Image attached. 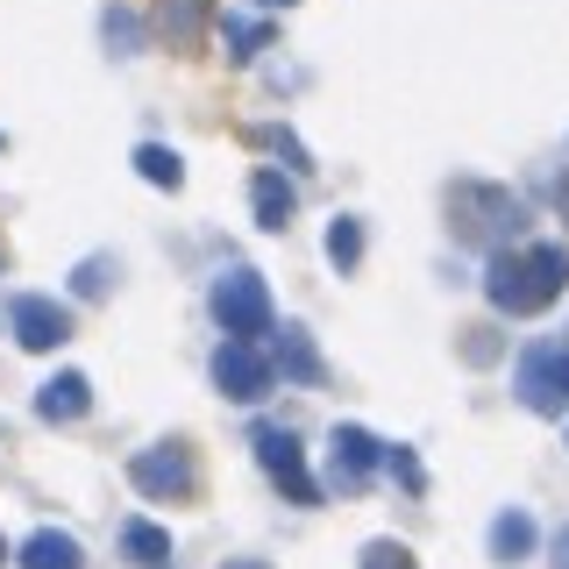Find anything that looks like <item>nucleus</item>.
Segmentation results:
<instances>
[{
    "label": "nucleus",
    "mask_w": 569,
    "mask_h": 569,
    "mask_svg": "<svg viewBox=\"0 0 569 569\" xmlns=\"http://www.w3.org/2000/svg\"><path fill=\"white\" fill-rule=\"evenodd\" d=\"M562 284H569V249L562 242H527V249H512V257H491L485 292H491L498 313H541Z\"/></svg>",
    "instance_id": "1"
},
{
    "label": "nucleus",
    "mask_w": 569,
    "mask_h": 569,
    "mask_svg": "<svg viewBox=\"0 0 569 569\" xmlns=\"http://www.w3.org/2000/svg\"><path fill=\"white\" fill-rule=\"evenodd\" d=\"M449 213H456V236L477 242V249L520 242V228H527V207L512 200L506 186H456L449 192Z\"/></svg>",
    "instance_id": "2"
},
{
    "label": "nucleus",
    "mask_w": 569,
    "mask_h": 569,
    "mask_svg": "<svg viewBox=\"0 0 569 569\" xmlns=\"http://www.w3.org/2000/svg\"><path fill=\"white\" fill-rule=\"evenodd\" d=\"M213 313H221L228 342H257V335H278L271 328V292H263L257 271H228L213 284Z\"/></svg>",
    "instance_id": "3"
},
{
    "label": "nucleus",
    "mask_w": 569,
    "mask_h": 569,
    "mask_svg": "<svg viewBox=\"0 0 569 569\" xmlns=\"http://www.w3.org/2000/svg\"><path fill=\"white\" fill-rule=\"evenodd\" d=\"M129 477H136V491H150V498H192V491H200V462H192L186 441L142 449V456L129 462Z\"/></svg>",
    "instance_id": "4"
},
{
    "label": "nucleus",
    "mask_w": 569,
    "mask_h": 569,
    "mask_svg": "<svg viewBox=\"0 0 569 569\" xmlns=\"http://www.w3.org/2000/svg\"><path fill=\"white\" fill-rule=\"evenodd\" d=\"M520 399L533 406V413H562L569 406V349L541 342L520 356Z\"/></svg>",
    "instance_id": "5"
},
{
    "label": "nucleus",
    "mask_w": 569,
    "mask_h": 569,
    "mask_svg": "<svg viewBox=\"0 0 569 569\" xmlns=\"http://www.w3.org/2000/svg\"><path fill=\"white\" fill-rule=\"evenodd\" d=\"M271 378H278V363L257 342H228L221 356H213V385H221L228 399H242V406H257L263 391H271Z\"/></svg>",
    "instance_id": "6"
},
{
    "label": "nucleus",
    "mask_w": 569,
    "mask_h": 569,
    "mask_svg": "<svg viewBox=\"0 0 569 569\" xmlns=\"http://www.w3.org/2000/svg\"><path fill=\"white\" fill-rule=\"evenodd\" d=\"M257 456H263V470H271V485L292 491V506H320V485L307 477V449H299L284 427H257Z\"/></svg>",
    "instance_id": "7"
},
{
    "label": "nucleus",
    "mask_w": 569,
    "mask_h": 569,
    "mask_svg": "<svg viewBox=\"0 0 569 569\" xmlns=\"http://www.w3.org/2000/svg\"><path fill=\"white\" fill-rule=\"evenodd\" d=\"M8 320H14V342H22V349H58L64 335H71V313L58 307V299H36V292L14 299Z\"/></svg>",
    "instance_id": "8"
},
{
    "label": "nucleus",
    "mask_w": 569,
    "mask_h": 569,
    "mask_svg": "<svg viewBox=\"0 0 569 569\" xmlns=\"http://www.w3.org/2000/svg\"><path fill=\"white\" fill-rule=\"evenodd\" d=\"M328 470L342 491H363L370 470H378V441L363 435V427H335V449H328Z\"/></svg>",
    "instance_id": "9"
},
{
    "label": "nucleus",
    "mask_w": 569,
    "mask_h": 569,
    "mask_svg": "<svg viewBox=\"0 0 569 569\" xmlns=\"http://www.w3.org/2000/svg\"><path fill=\"white\" fill-rule=\"evenodd\" d=\"M86 406H93V391H86V378H79V370H64V378H50V385H43L36 413H43V420H79Z\"/></svg>",
    "instance_id": "10"
},
{
    "label": "nucleus",
    "mask_w": 569,
    "mask_h": 569,
    "mask_svg": "<svg viewBox=\"0 0 569 569\" xmlns=\"http://www.w3.org/2000/svg\"><path fill=\"white\" fill-rule=\"evenodd\" d=\"M278 370H284L292 385H320V378H328V370H320V356H313V342H307L299 328L278 335Z\"/></svg>",
    "instance_id": "11"
},
{
    "label": "nucleus",
    "mask_w": 569,
    "mask_h": 569,
    "mask_svg": "<svg viewBox=\"0 0 569 569\" xmlns=\"http://www.w3.org/2000/svg\"><path fill=\"white\" fill-rule=\"evenodd\" d=\"M22 569H79V541L71 533H29V548H22Z\"/></svg>",
    "instance_id": "12"
},
{
    "label": "nucleus",
    "mask_w": 569,
    "mask_h": 569,
    "mask_svg": "<svg viewBox=\"0 0 569 569\" xmlns=\"http://www.w3.org/2000/svg\"><path fill=\"white\" fill-rule=\"evenodd\" d=\"M249 192H257V221L263 228H284V221H292V186H284V178L278 171H257V186H249Z\"/></svg>",
    "instance_id": "13"
},
{
    "label": "nucleus",
    "mask_w": 569,
    "mask_h": 569,
    "mask_svg": "<svg viewBox=\"0 0 569 569\" xmlns=\"http://www.w3.org/2000/svg\"><path fill=\"white\" fill-rule=\"evenodd\" d=\"M527 548H533V520H527V512H498V520H491V556L520 562Z\"/></svg>",
    "instance_id": "14"
},
{
    "label": "nucleus",
    "mask_w": 569,
    "mask_h": 569,
    "mask_svg": "<svg viewBox=\"0 0 569 569\" xmlns=\"http://www.w3.org/2000/svg\"><path fill=\"white\" fill-rule=\"evenodd\" d=\"M207 8H213V0H164V36H171L178 50H192V43H200Z\"/></svg>",
    "instance_id": "15"
},
{
    "label": "nucleus",
    "mask_w": 569,
    "mask_h": 569,
    "mask_svg": "<svg viewBox=\"0 0 569 569\" xmlns=\"http://www.w3.org/2000/svg\"><path fill=\"white\" fill-rule=\"evenodd\" d=\"M121 548H129V556L136 562H171V533L164 527H150V520H129V527H121Z\"/></svg>",
    "instance_id": "16"
},
{
    "label": "nucleus",
    "mask_w": 569,
    "mask_h": 569,
    "mask_svg": "<svg viewBox=\"0 0 569 569\" xmlns=\"http://www.w3.org/2000/svg\"><path fill=\"white\" fill-rule=\"evenodd\" d=\"M136 164H142V178H150V186H178V178H186V171H178V157H171V150H157V142H142Z\"/></svg>",
    "instance_id": "17"
},
{
    "label": "nucleus",
    "mask_w": 569,
    "mask_h": 569,
    "mask_svg": "<svg viewBox=\"0 0 569 569\" xmlns=\"http://www.w3.org/2000/svg\"><path fill=\"white\" fill-rule=\"evenodd\" d=\"M328 257H335V263H342V271H349V263H356V257H363V228H356V221H349V213H342V221H335V228H328Z\"/></svg>",
    "instance_id": "18"
},
{
    "label": "nucleus",
    "mask_w": 569,
    "mask_h": 569,
    "mask_svg": "<svg viewBox=\"0 0 569 569\" xmlns=\"http://www.w3.org/2000/svg\"><path fill=\"white\" fill-rule=\"evenodd\" d=\"M221 36L236 43V58H249V50L271 43V29H263V22H242V14H236V22H221Z\"/></svg>",
    "instance_id": "19"
},
{
    "label": "nucleus",
    "mask_w": 569,
    "mask_h": 569,
    "mask_svg": "<svg viewBox=\"0 0 569 569\" xmlns=\"http://www.w3.org/2000/svg\"><path fill=\"white\" fill-rule=\"evenodd\" d=\"M107 43H114V50H136V43H142V22H136L129 8H114V14H107Z\"/></svg>",
    "instance_id": "20"
},
{
    "label": "nucleus",
    "mask_w": 569,
    "mask_h": 569,
    "mask_svg": "<svg viewBox=\"0 0 569 569\" xmlns=\"http://www.w3.org/2000/svg\"><path fill=\"white\" fill-rule=\"evenodd\" d=\"M363 569H413V556H406L399 541H370L363 548Z\"/></svg>",
    "instance_id": "21"
},
{
    "label": "nucleus",
    "mask_w": 569,
    "mask_h": 569,
    "mask_svg": "<svg viewBox=\"0 0 569 569\" xmlns=\"http://www.w3.org/2000/svg\"><path fill=\"white\" fill-rule=\"evenodd\" d=\"M107 278H114V263H107V257H86V263H79V278H71V284H79V292L93 299V292H107Z\"/></svg>",
    "instance_id": "22"
},
{
    "label": "nucleus",
    "mask_w": 569,
    "mask_h": 569,
    "mask_svg": "<svg viewBox=\"0 0 569 569\" xmlns=\"http://www.w3.org/2000/svg\"><path fill=\"white\" fill-rule=\"evenodd\" d=\"M498 349H506V342H498L491 328H470V335H462V356H470V363H498Z\"/></svg>",
    "instance_id": "23"
},
{
    "label": "nucleus",
    "mask_w": 569,
    "mask_h": 569,
    "mask_svg": "<svg viewBox=\"0 0 569 569\" xmlns=\"http://www.w3.org/2000/svg\"><path fill=\"white\" fill-rule=\"evenodd\" d=\"M385 462H391V477H399V485H406V491H420V485H427V477H420V462H413V456H406V449H391Z\"/></svg>",
    "instance_id": "24"
},
{
    "label": "nucleus",
    "mask_w": 569,
    "mask_h": 569,
    "mask_svg": "<svg viewBox=\"0 0 569 569\" xmlns=\"http://www.w3.org/2000/svg\"><path fill=\"white\" fill-rule=\"evenodd\" d=\"M249 136H257L263 150H284V157H292V164H307V150H299V142L284 136V129H249Z\"/></svg>",
    "instance_id": "25"
},
{
    "label": "nucleus",
    "mask_w": 569,
    "mask_h": 569,
    "mask_svg": "<svg viewBox=\"0 0 569 569\" xmlns=\"http://www.w3.org/2000/svg\"><path fill=\"white\" fill-rule=\"evenodd\" d=\"M556 569H569V533H562V541H556Z\"/></svg>",
    "instance_id": "26"
},
{
    "label": "nucleus",
    "mask_w": 569,
    "mask_h": 569,
    "mask_svg": "<svg viewBox=\"0 0 569 569\" xmlns=\"http://www.w3.org/2000/svg\"><path fill=\"white\" fill-rule=\"evenodd\" d=\"M228 569H271V562H228Z\"/></svg>",
    "instance_id": "27"
},
{
    "label": "nucleus",
    "mask_w": 569,
    "mask_h": 569,
    "mask_svg": "<svg viewBox=\"0 0 569 569\" xmlns=\"http://www.w3.org/2000/svg\"><path fill=\"white\" fill-rule=\"evenodd\" d=\"M562 213H569V178H562Z\"/></svg>",
    "instance_id": "28"
},
{
    "label": "nucleus",
    "mask_w": 569,
    "mask_h": 569,
    "mask_svg": "<svg viewBox=\"0 0 569 569\" xmlns=\"http://www.w3.org/2000/svg\"><path fill=\"white\" fill-rule=\"evenodd\" d=\"M0 562H8V541H0Z\"/></svg>",
    "instance_id": "29"
}]
</instances>
